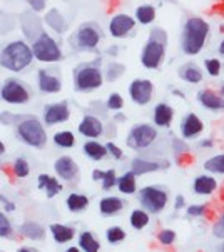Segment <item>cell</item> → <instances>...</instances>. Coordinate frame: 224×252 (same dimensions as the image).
Wrapping results in <instances>:
<instances>
[{"mask_svg":"<svg viewBox=\"0 0 224 252\" xmlns=\"http://www.w3.org/2000/svg\"><path fill=\"white\" fill-rule=\"evenodd\" d=\"M101 40V29H97L94 24H84L77 31L75 44L80 50H94Z\"/></svg>","mask_w":224,"mask_h":252,"instance_id":"obj_11","label":"cell"},{"mask_svg":"<svg viewBox=\"0 0 224 252\" xmlns=\"http://www.w3.org/2000/svg\"><path fill=\"white\" fill-rule=\"evenodd\" d=\"M136 19L139 20L142 25L152 24V20L156 19V8L152 5H141L136 10Z\"/></svg>","mask_w":224,"mask_h":252,"instance_id":"obj_35","label":"cell"},{"mask_svg":"<svg viewBox=\"0 0 224 252\" xmlns=\"http://www.w3.org/2000/svg\"><path fill=\"white\" fill-rule=\"evenodd\" d=\"M109 54H117V49H115V47L114 49H109Z\"/></svg>","mask_w":224,"mask_h":252,"instance_id":"obj_59","label":"cell"},{"mask_svg":"<svg viewBox=\"0 0 224 252\" xmlns=\"http://www.w3.org/2000/svg\"><path fill=\"white\" fill-rule=\"evenodd\" d=\"M213 234H214V237H218L219 241H223V237H224V219L223 217H219V219L214 222Z\"/></svg>","mask_w":224,"mask_h":252,"instance_id":"obj_47","label":"cell"},{"mask_svg":"<svg viewBox=\"0 0 224 252\" xmlns=\"http://www.w3.org/2000/svg\"><path fill=\"white\" fill-rule=\"evenodd\" d=\"M167 49V33L162 31L161 27L152 29L149 33V38L146 42L144 49L141 52V62L146 69L154 70L161 67L162 61H164Z\"/></svg>","mask_w":224,"mask_h":252,"instance_id":"obj_2","label":"cell"},{"mask_svg":"<svg viewBox=\"0 0 224 252\" xmlns=\"http://www.w3.org/2000/svg\"><path fill=\"white\" fill-rule=\"evenodd\" d=\"M71 119V109L66 100L57 102V104L45 105L44 109V122L45 126H57V124H64Z\"/></svg>","mask_w":224,"mask_h":252,"instance_id":"obj_13","label":"cell"},{"mask_svg":"<svg viewBox=\"0 0 224 252\" xmlns=\"http://www.w3.org/2000/svg\"><path fill=\"white\" fill-rule=\"evenodd\" d=\"M219 54H224V42H221V44H219Z\"/></svg>","mask_w":224,"mask_h":252,"instance_id":"obj_57","label":"cell"},{"mask_svg":"<svg viewBox=\"0 0 224 252\" xmlns=\"http://www.w3.org/2000/svg\"><path fill=\"white\" fill-rule=\"evenodd\" d=\"M49 232H50V236H52L54 242H57V244H67V242H71L72 239L75 237V229L74 227L66 225V224H59V222L50 224Z\"/></svg>","mask_w":224,"mask_h":252,"instance_id":"obj_23","label":"cell"},{"mask_svg":"<svg viewBox=\"0 0 224 252\" xmlns=\"http://www.w3.org/2000/svg\"><path fill=\"white\" fill-rule=\"evenodd\" d=\"M17 137L25 145L34 149H42L47 145V130L44 124L34 115H25V117L17 124Z\"/></svg>","mask_w":224,"mask_h":252,"instance_id":"obj_4","label":"cell"},{"mask_svg":"<svg viewBox=\"0 0 224 252\" xmlns=\"http://www.w3.org/2000/svg\"><path fill=\"white\" fill-rule=\"evenodd\" d=\"M174 209H176V211L186 209V199H184V195H176V199H174Z\"/></svg>","mask_w":224,"mask_h":252,"instance_id":"obj_50","label":"cell"},{"mask_svg":"<svg viewBox=\"0 0 224 252\" xmlns=\"http://www.w3.org/2000/svg\"><path fill=\"white\" fill-rule=\"evenodd\" d=\"M115 119H117V121H126V117H124V115H115Z\"/></svg>","mask_w":224,"mask_h":252,"instance_id":"obj_58","label":"cell"},{"mask_svg":"<svg viewBox=\"0 0 224 252\" xmlns=\"http://www.w3.org/2000/svg\"><path fill=\"white\" fill-rule=\"evenodd\" d=\"M107 109L109 110H120L124 107V99L122 95L117 92H112L109 97H107V102H106Z\"/></svg>","mask_w":224,"mask_h":252,"instance_id":"obj_42","label":"cell"},{"mask_svg":"<svg viewBox=\"0 0 224 252\" xmlns=\"http://www.w3.org/2000/svg\"><path fill=\"white\" fill-rule=\"evenodd\" d=\"M102 176H104V170H99V169H94L92 170V181L94 182H101Z\"/></svg>","mask_w":224,"mask_h":252,"instance_id":"obj_52","label":"cell"},{"mask_svg":"<svg viewBox=\"0 0 224 252\" xmlns=\"http://www.w3.org/2000/svg\"><path fill=\"white\" fill-rule=\"evenodd\" d=\"M38 89L45 94H57L62 91V80L57 70H38Z\"/></svg>","mask_w":224,"mask_h":252,"instance_id":"obj_15","label":"cell"},{"mask_svg":"<svg viewBox=\"0 0 224 252\" xmlns=\"http://www.w3.org/2000/svg\"><path fill=\"white\" fill-rule=\"evenodd\" d=\"M0 99L12 105H24L30 100V91L20 80L7 79L0 87Z\"/></svg>","mask_w":224,"mask_h":252,"instance_id":"obj_9","label":"cell"},{"mask_svg":"<svg viewBox=\"0 0 224 252\" xmlns=\"http://www.w3.org/2000/svg\"><path fill=\"white\" fill-rule=\"evenodd\" d=\"M154 126L156 127H169L174 119V109L166 102H161L154 107Z\"/></svg>","mask_w":224,"mask_h":252,"instance_id":"obj_24","label":"cell"},{"mask_svg":"<svg viewBox=\"0 0 224 252\" xmlns=\"http://www.w3.org/2000/svg\"><path fill=\"white\" fill-rule=\"evenodd\" d=\"M37 187H38V190H45L47 199L57 197L64 189V186L60 184L59 179L50 176V174H40L37 179Z\"/></svg>","mask_w":224,"mask_h":252,"instance_id":"obj_18","label":"cell"},{"mask_svg":"<svg viewBox=\"0 0 224 252\" xmlns=\"http://www.w3.org/2000/svg\"><path fill=\"white\" fill-rule=\"evenodd\" d=\"M134 25H136V20L132 19V17H129L126 14H120V15H115L114 19L111 20L109 32L112 37L124 38L132 29H134Z\"/></svg>","mask_w":224,"mask_h":252,"instance_id":"obj_16","label":"cell"},{"mask_svg":"<svg viewBox=\"0 0 224 252\" xmlns=\"http://www.w3.org/2000/svg\"><path fill=\"white\" fill-rule=\"evenodd\" d=\"M54 144L62 149H72L75 145V135L71 130H60L54 134Z\"/></svg>","mask_w":224,"mask_h":252,"instance_id":"obj_34","label":"cell"},{"mask_svg":"<svg viewBox=\"0 0 224 252\" xmlns=\"http://www.w3.org/2000/svg\"><path fill=\"white\" fill-rule=\"evenodd\" d=\"M3 154H5V144H3L2 140H0V157H2Z\"/></svg>","mask_w":224,"mask_h":252,"instance_id":"obj_55","label":"cell"},{"mask_svg":"<svg viewBox=\"0 0 224 252\" xmlns=\"http://www.w3.org/2000/svg\"><path fill=\"white\" fill-rule=\"evenodd\" d=\"M124 206H126V202L117 195H106V197L99 200V212L106 217H112L117 216L124 209Z\"/></svg>","mask_w":224,"mask_h":252,"instance_id":"obj_21","label":"cell"},{"mask_svg":"<svg viewBox=\"0 0 224 252\" xmlns=\"http://www.w3.org/2000/svg\"><path fill=\"white\" fill-rule=\"evenodd\" d=\"M101 61L82 63L74 72V85L77 92H90L101 89L104 84V74L101 70Z\"/></svg>","mask_w":224,"mask_h":252,"instance_id":"obj_5","label":"cell"},{"mask_svg":"<svg viewBox=\"0 0 224 252\" xmlns=\"http://www.w3.org/2000/svg\"><path fill=\"white\" fill-rule=\"evenodd\" d=\"M157 139V129L150 124H136L127 134L126 144L127 147L134 151H142V149L150 147Z\"/></svg>","mask_w":224,"mask_h":252,"instance_id":"obj_8","label":"cell"},{"mask_svg":"<svg viewBox=\"0 0 224 252\" xmlns=\"http://www.w3.org/2000/svg\"><path fill=\"white\" fill-rule=\"evenodd\" d=\"M126 70L124 69V65H120V63H115L112 62L109 67H107V72H106V79L109 80V82H114L117 77L122 75V72Z\"/></svg>","mask_w":224,"mask_h":252,"instance_id":"obj_43","label":"cell"},{"mask_svg":"<svg viewBox=\"0 0 224 252\" xmlns=\"http://www.w3.org/2000/svg\"><path fill=\"white\" fill-rule=\"evenodd\" d=\"M161 169V164L156 160H149L144 159V157H136V159L131 160V172L134 176H144V174H150L156 172V170Z\"/></svg>","mask_w":224,"mask_h":252,"instance_id":"obj_25","label":"cell"},{"mask_svg":"<svg viewBox=\"0 0 224 252\" xmlns=\"http://www.w3.org/2000/svg\"><path fill=\"white\" fill-rule=\"evenodd\" d=\"M129 95L137 105L149 104L154 95V84L148 79H134L129 85Z\"/></svg>","mask_w":224,"mask_h":252,"instance_id":"obj_10","label":"cell"},{"mask_svg":"<svg viewBox=\"0 0 224 252\" xmlns=\"http://www.w3.org/2000/svg\"><path fill=\"white\" fill-rule=\"evenodd\" d=\"M12 174L17 177V179H25L30 174V165L27 159H24V157H17L14 160V164H12Z\"/></svg>","mask_w":224,"mask_h":252,"instance_id":"obj_37","label":"cell"},{"mask_svg":"<svg viewBox=\"0 0 224 252\" xmlns=\"http://www.w3.org/2000/svg\"><path fill=\"white\" fill-rule=\"evenodd\" d=\"M208 212V204H192L186 206V214L189 217H202Z\"/></svg>","mask_w":224,"mask_h":252,"instance_id":"obj_45","label":"cell"},{"mask_svg":"<svg viewBox=\"0 0 224 252\" xmlns=\"http://www.w3.org/2000/svg\"><path fill=\"white\" fill-rule=\"evenodd\" d=\"M30 49H32L34 59H37V61H40V62L52 63V62H59L60 59H62V50H60V47L57 45V42L45 32H42L40 35L34 40Z\"/></svg>","mask_w":224,"mask_h":252,"instance_id":"obj_7","label":"cell"},{"mask_svg":"<svg viewBox=\"0 0 224 252\" xmlns=\"http://www.w3.org/2000/svg\"><path fill=\"white\" fill-rule=\"evenodd\" d=\"M66 252H80V249H79V247H77V246H71Z\"/></svg>","mask_w":224,"mask_h":252,"instance_id":"obj_56","label":"cell"},{"mask_svg":"<svg viewBox=\"0 0 224 252\" xmlns=\"http://www.w3.org/2000/svg\"><path fill=\"white\" fill-rule=\"evenodd\" d=\"M115 187L119 189L120 194L124 195H132L137 192V177L131 170H126L122 176H117V184Z\"/></svg>","mask_w":224,"mask_h":252,"instance_id":"obj_28","label":"cell"},{"mask_svg":"<svg viewBox=\"0 0 224 252\" xmlns=\"http://www.w3.org/2000/svg\"><path fill=\"white\" fill-rule=\"evenodd\" d=\"M14 234V227H12V222L8 220V217L5 212L0 211V237L8 239Z\"/></svg>","mask_w":224,"mask_h":252,"instance_id":"obj_39","label":"cell"},{"mask_svg":"<svg viewBox=\"0 0 224 252\" xmlns=\"http://www.w3.org/2000/svg\"><path fill=\"white\" fill-rule=\"evenodd\" d=\"M204 65H206L208 74L213 77H218L223 70V63L221 61H218V59H208V61H204Z\"/></svg>","mask_w":224,"mask_h":252,"instance_id":"obj_44","label":"cell"},{"mask_svg":"<svg viewBox=\"0 0 224 252\" xmlns=\"http://www.w3.org/2000/svg\"><path fill=\"white\" fill-rule=\"evenodd\" d=\"M0 252H2V251H0Z\"/></svg>","mask_w":224,"mask_h":252,"instance_id":"obj_61","label":"cell"},{"mask_svg":"<svg viewBox=\"0 0 224 252\" xmlns=\"http://www.w3.org/2000/svg\"><path fill=\"white\" fill-rule=\"evenodd\" d=\"M178 75H179V79H183L184 82H189V84H199L202 80V70L194 62H187V63H184V65H181L178 70Z\"/></svg>","mask_w":224,"mask_h":252,"instance_id":"obj_26","label":"cell"},{"mask_svg":"<svg viewBox=\"0 0 224 252\" xmlns=\"http://www.w3.org/2000/svg\"><path fill=\"white\" fill-rule=\"evenodd\" d=\"M150 222V214L144 211V209H134L129 216V224H131L132 229L136 230H144L149 225Z\"/></svg>","mask_w":224,"mask_h":252,"instance_id":"obj_32","label":"cell"},{"mask_svg":"<svg viewBox=\"0 0 224 252\" xmlns=\"http://www.w3.org/2000/svg\"><path fill=\"white\" fill-rule=\"evenodd\" d=\"M202 130H204V124L196 114H187L181 121V135L184 139H194L202 134Z\"/></svg>","mask_w":224,"mask_h":252,"instance_id":"obj_17","label":"cell"},{"mask_svg":"<svg viewBox=\"0 0 224 252\" xmlns=\"http://www.w3.org/2000/svg\"><path fill=\"white\" fill-rule=\"evenodd\" d=\"M104 145H106L107 156H112V159H115V160H122V159H124V151L119 147L117 144L107 142V144H104Z\"/></svg>","mask_w":224,"mask_h":252,"instance_id":"obj_46","label":"cell"},{"mask_svg":"<svg viewBox=\"0 0 224 252\" xmlns=\"http://www.w3.org/2000/svg\"><path fill=\"white\" fill-rule=\"evenodd\" d=\"M218 181L214 176H209V174H202V176H197L192 182V190L197 195H213L214 192L218 190Z\"/></svg>","mask_w":224,"mask_h":252,"instance_id":"obj_19","label":"cell"},{"mask_svg":"<svg viewBox=\"0 0 224 252\" xmlns=\"http://www.w3.org/2000/svg\"><path fill=\"white\" fill-rule=\"evenodd\" d=\"M15 252H38V251L34 249V247H20V249H17Z\"/></svg>","mask_w":224,"mask_h":252,"instance_id":"obj_53","label":"cell"},{"mask_svg":"<svg viewBox=\"0 0 224 252\" xmlns=\"http://www.w3.org/2000/svg\"><path fill=\"white\" fill-rule=\"evenodd\" d=\"M167 2H174V0H167Z\"/></svg>","mask_w":224,"mask_h":252,"instance_id":"obj_60","label":"cell"},{"mask_svg":"<svg viewBox=\"0 0 224 252\" xmlns=\"http://www.w3.org/2000/svg\"><path fill=\"white\" fill-rule=\"evenodd\" d=\"M172 147H174V152H187L189 149H187V145L183 142V140H179V139H174L172 140Z\"/></svg>","mask_w":224,"mask_h":252,"instance_id":"obj_48","label":"cell"},{"mask_svg":"<svg viewBox=\"0 0 224 252\" xmlns=\"http://www.w3.org/2000/svg\"><path fill=\"white\" fill-rule=\"evenodd\" d=\"M126 237H127L126 230L120 227V225H111V227H107L106 230V241L109 242V244H119V242H122Z\"/></svg>","mask_w":224,"mask_h":252,"instance_id":"obj_36","label":"cell"},{"mask_svg":"<svg viewBox=\"0 0 224 252\" xmlns=\"http://www.w3.org/2000/svg\"><path fill=\"white\" fill-rule=\"evenodd\" d=\"M90 200L85 194H77V192H71L66 199V206L69 209V212L72 214H79V212H84L89 209Z\"/></svg>","mask_w":224,"mask_h":252,"instance_id":"obj_27","label":"cell"},{"mask_svg":"<svg viewBox=\"0 0 224 252\" xmlns=\"http://www.w3.org/2000/svg\"><path fill=\"white\" fill-rule=\"evenodd\" d=\"M157 241L161 246H172L176 242V230L172 229H162L157 232Z\"/></svg>","mask_w":224,"mask_h":252,"instance_id":"obj_40","label":"cell"},{"mask_svg":"<svg viewBox=\"0 0 224 252\" xmlns=\"http://www.w3.org/2000/svg\"><path fill=\"white\" fill-rule=\"evenodd\" d=\"M209 33V24L201 17H191L184 24L181 35V49L186 55H197L206 44Z\"/></svg>","mask_w":224,"mask_h":252,"instance_id":"obj_1","label":"cell"},{"mask_svg":"<svg viewBox=\"0 0 224 252\" xmlns=\"http://www.w3.org/2000/svg\"><path fill=\"white\" fill-rule=\"evenodd\" d=\"M19 232L20 236L29 239L32 242H37V241H44L45 239V227L42 224H38L37 220H25L22 225L19 227Z\"/></svg>","mask_w":224,"mask_h":252,"instance_id":"obj_22","label":"cell"},{"mask_svg":"<svg viewBox=\"0 0 224 252\" xmlns=\"http://www.w3.org/2000/svg\"><path fill=\"white\" fill-rule=\"evenodd\" d=\"M82 152L85 156L89 157L90 160H104L107 157V151H106V145L97 142V140H87V142H84L82 145Z\"/></svg>","mask_w":224,"mask_h":252,"instance_id":"obj_29","label":"cell"},{"mask_svg":"<svg viewBox=\"0 0 224 252\" xmlns=\"http://www.w3.org/2000/svg\"><path fill=\"white\" fill-rule=\"evenodd\" d=\"M27 3L36 12H40V10H44V8H45V0H27Z\"/></svg>","mask_w":224,"mask_h":252,"instance_id":"obj_49","label":"cell"},{"mask_svg":"<svg viewBox=\"0 0 224 252\" xmlns=\"http://www.w3.org/2000/svg\"><path fill=\"white\" fill-rule=\"evenodd\" d=\"M197 100L204 109L208 110H223L224 102H223V94L214 92L213 89H202L197 94Z\"/></svg>","mask_w":224,"mask_h":252,"instance_id":"obj_20","label":"cell"},{"mask_svg":"<svg viewBox=\"0 0 224 252\" xmlns=\"http://www.w3.org/2000/svg\"><path fill=\"white\" fill-rule=\"evenodd\" d=\"M137 200L148 214H161L169 202V192L161 186H146L139 189Z\"/></svg>","mask_w":224,"mask_h":252,"instance_id":"obj_6","label":"cell"},{"mask_svg":"<svg viewBox=\"0 0 224 252\" xmlns=\"http://www.w3.org/2000/svg\"><path fill=\"white\" fill-rule=\"evenodd\" d=\"M201 145V147H213V140H202V142L199 144Z\"/></svg>","mask_w":224,"mask_h":252,"instance_id":"obj_54","label":"cell"},{"mask_svg":"<svg viewBox=\"0 0 224 252\" xmlns=\"http://www.w3.org/2000/svg\"><path fill=\"white\" fill-rule=\"evenodd\" d=\"M25 115H19V114H12L5 110V112H0V124L2 126H17Z\"/></svg>","mask_w":224,"mask_h":252,"instance_id":"obj_41","label":"cell"},{"mask_svg":"<svg viewBox=\"0 0 224 252\" xmlns=\"http://www.w3.org/2000/svg\"><path fill=\"white\" fill-rule=\"evenodd\" d=\"M202 167H204L206 172H209V176L211 174H213V176H223L224 174V154L219 152L216 156L209 157V159L202 164Z\"/></svg>","mask_w":224,"mask_h":252,"instance_id":"obj_33","label":"cell"},{"mask_svg":"<svg viewBox=\"0 0 224 252\" xmlns=\"http://www.w3.org/2000/svg\"><path fill=\"white\" fill-rule=\"evenodd\" d=\"M79 249L80 252H101V242L90 230H82L79 234Z\"/></svg>","mask_w":224,"mask_h":252,"instance_id":"obj_30","label":"cell"},{"mask_svg":"<svg viewBox=\"0 0 224 252\" xmlns=\"http://www.w3.org/2000/svg\"><path fill=\"white\" fill-rule=\"evenodd\" d=\"M34 61L32 49L24 40H15L5 45L0 52V65L7 70L20 72Z\"/></svg>","mask_w":224,"mask_h":252,"instance_id":"obj_3","label":"cell"},{"mask_svg":"<svg viewBox=\"0 0 224 252\" xmlns=\"http://www.w3.org/2000/svg\"><path fill=\"white\" fill-rule=\"evenodd\" d=\"M0 200L3 202V206H5V211L7 212H14L15 211V204L14 202H10L7 197H3V195H0Z\"/></svg>","mask_w":224,"mask_h":252,"instance_id":"obj_51","label":"cell"},{"mask_svg":"<svg viewBox=\"0 0 224 252\" xmlns=\"http://www.w3.org/2000/svg\"><path fill=\"white\" fill-rule=\"evenodd\" d=\"M54 170L60 181L72 182L79 176V164L71 156H60L54 162Z\"/></svg>","mask_w":224,"mask_h":252,"instance_id":"obj_12","label":"cell"},{"mask_svg":"<svg viewBox=\"0 0 224 252\" xmlns=\"http://www.w3.org/2000/svg\"><path fill=\"white\" fill-rule=\"evenodd\" d=\"M115 184H117V172H115L114 169H107L104 170V176L101 179V186L104 190H111L115 187Z\"/></svg>","mask_w":224,"mask_h":252,"instance_id":"obj_38","label":"cell"},{"mask_svg":"<svg viewBox=\"0 0 224 252\" xmlns=\"http://www.w3.org/2000/svg\"><path fill=\"white\" fill-rule=\"evenodd\" d=\"M45 24L49 25L50 29H54L57 33H64L67 31V22L66 19L62 17V14L57 10V8H52L45 14Z\"/></svg>","mask_w":224,"mask_h":252,"instance_id":"obj_31","label":"cell"},{"mask_svg":"<svg viewBox=\"0 0 224 252\" xmlns=\"http://www.w3.org/2000/svg\"><path fill=\"white\" fill-rule=\"evenodd\" d=\"M77 130L85 139H97L104 134V124L96 115H84L77 126Z\"/></svg>","mask_w":224,"mask_h":252,"instance_id":"obj_14","label":"cell"}]
</instances>
